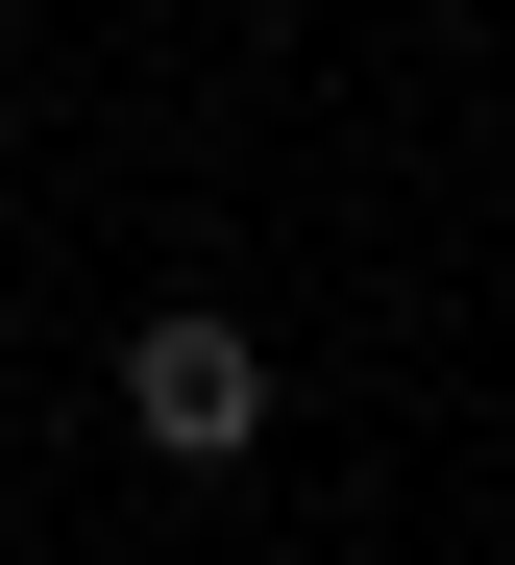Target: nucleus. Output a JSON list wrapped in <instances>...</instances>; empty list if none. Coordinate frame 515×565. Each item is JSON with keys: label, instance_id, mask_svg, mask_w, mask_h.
<instances>
[{"label": "nucleus", "instance_id": "obj_1", "mask_svg": "<svg viewBox=\"0 0 515 565\" xmlns=\"http://www.w3.org/2000/svg\"><path fill=\"white\" fill-rule=\"evenodd\" d=\"M124 443H148V467H246V443H270V344L196 320V296L124 320Z\"/></svg>", "mask_w": 515, "mask_h": 565}]
</instances>
